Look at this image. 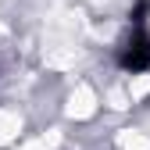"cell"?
<instances>
[{"instance_id":"obj_2","label":"cell","mask_w":150,"mask_h":150,"mask_svg":"<svg viewBox=\"0 0 150 150\" xmlns=\"http://www.w3.org/2000/svg\"><path fill=\"white\" fill-rule=\"evenodd\" d=\"M150 22V0H136L129 7V25H146Z\"/></svg>"},{"instance_id":"obj_1","label":"cell","mask_w":150,"mask_h":150,"mask_svg":"<svg viewBox=\"0 0 150 150\" xmlns=\"http://www.w3.org/2000/svg\"><path fill=\"white\" fill-rule=\"evenodd\" d=\"M115 61H118V68L129 71V75L150 71V29H146V25H129L125 40H122L118 50H115Z\"/></svg>"}]
</instances>
